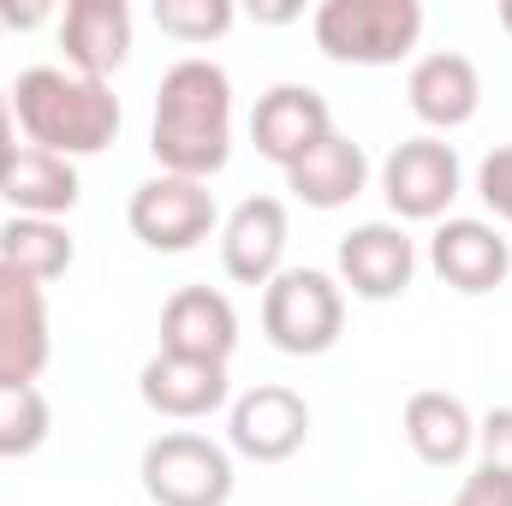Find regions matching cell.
Returning <instances> with one entry per match:
<instances>
[{
	"mask_svg": "<svg viewBox=\"0 0 512 506\" xmlns=\"http://www.w3.org/2000/svg\"><path fill=\"white\" fill-rule=\"evenodd\" d=\"M149 155L161 161V173L203 179V185H209V173L227 167V155H233V78L215 60L185 54L161 72Z\"/></svg>",
	"mask_w": 512,
	"mask_h": 506,
	"instance_id": "cell-1",
	"label": "cell"
},
{
	"mask_svg": "<svg viewBox=\"0 0 512 506\" xmlns=\"http://www.w3.org/2000/svg\"><path fill=\"white\" fill-rule=\"evenodd\" d=\"M12 120L24 143L78 161V155H102L120 137V96L102 78L66 72V66H30L12 84Z\"/></svg>",
	"mask_w": 512,
	"mask_h": 506,
	"instance_id": "cell-2",
	"label": "cell"
},
{
	"mask_svg": "<svg viewBox=\"0 0 512 506\" xmlns=\"http://www.w3.org/2000/svg\"><path fill=\"white\" fill-rule=\"evenodd\" d=\"M310 30H316V48L340 66H393L417 48L423 6L417 0H322Z\"/></svg>",
	"mask_w": 512,
	"mask_h": 506,
	"instance_id": "cell-3",
	"label": "cell"
},
{
	"mask_svg": "<svg viewBox=\"0 0 512 506\" xmlns=\"http://www.w3.org/2000/svg\"><path fill=\"white\" fill-rule=\"evenodd\" d=\"M346 328V292L322 268H280L262 286V334L286 358H322L334 352Z\"/></svg>",
	"mask_w": 512,
	"mask_h": 506,
	"instance_id": "cell-4",
	"label": "cell"
},
{
	"mask_svg": "<svg viewBox=\"0 0 512 506\" xmlns=\"http://www.w3.org/2000/svg\"><path fill=\"white\" fill-rule=\"evenodd\" d=\"M143 495L155 506H227L233 501V459L209 435L167 429L143 447Z\"/></svg>",
	"mask_w": 512,
	"mask_h": 506,
	"instance_id": "cell-5",
	"label": "cell"
},
{
	"mask_svg": "<svg viewBox=\"0 0 512 506\" xmlns=\"http://www.w3.org/2000/svg\"><path fill=\"white\" fill-rule=\"evenodd\" d=\"M131 233L149 245V251H197L209 233H215V197L203 179H179V173H155L131 191L126 203Z\"/></svg>",
	"mask_w": 512,
	"mask_h": 506,
	"instance_id": "cell-6",
	"label": "cell"
},
{
	"mask_svg": "<svg viewBox=\"0 0 512 506\" xmlns=\"http://www.w3.org/2000/svg\"><path fill=\"white\" fill-rule=\"evenodd\" d=\"M459 149L441 137H405L382 161V197L399 221H441L459 197Z\"/></svg>",
	"mask_w": 512,
	"mask_h": 506,
	"instance_id": "cell-7",
	"label": "cell"
},
{
	"mask_svg": "<svg viewBox=\"0 0 512 506\" xmlns=\"http://www.w3.org/2000/svg\"><path fill=\"white\" fill-rule=\"evenodd\" d=\"M227 441H233V453H245L256 465L292 459L310 441V405H304V393H292L280 381H262L251 393H239L233 417H227Z\"/></svg>",
	"mask_w": 512,
	"mask_h": 506,
	"instance_id": "cell-8",
	"label": "cell"
},
{
	"mask_svg": "<svg viewBox=\"0 0 512 506\" xmlns=\"http://www.w3.org/2000/svg\"><path fill=\"white\" fill-rule=\"evenodd\" d=\"M54 334H48V292L0 262V387H36L48 370Z\"/></svg>",
	"mask_w": 512,
	"mask_h": 506,
	"instance_id": "cell-9",
	"label": "cell"
},
{
	"mask_svg": "<svg viewBox=\"0 0 512 506\" xmlns=\"http://www.w3.org/2000/svg\"><path fill=\"white\" fill-rule=\"evenodd\" d=\"M322 137H334V114L310 84H274L268 96H256L251 114V143L262 161H274L280 173L298 167Z\"/></svg>",
	"mask_w": 512,
	"mask_h": 506,
	"instance_id": "cell-10",
	"label": "cell"
},
{
	"mask_svg": "<svg viewBox=\"0 0 512 506\" xmlns=\"http://www.w3.org/2000/svg\"><path fill=\"white\" fill-rule=\"evenodd\" d=\"M429 262L453 292L483 298L512 274V245L501 239V227H489L477 215H447L429 239Z\"/></svg>",
	"mask_w": 512,
	"mask_h": 506,
	"instance_id": "cell-11",
	"label": "cell"
},
{
	"mask_svg": "<svg viewBox=\"0 0 512 506\" xmlns=\"http://www.w3.org/2000/svg\"><path fill=\"white\" fill-rule=\"evenodd\" d=\"M239 346V310L215 286H179L161 310V352L173 358H209L227 364Z\"/></svg>",
	"mask_w": 512,
	"mask_h": 506,
	"instance_id": "cell-12",
	"label": "cell"
},
{
	"mask_svg": "<svg viewBox=\"0 0 512 506\" xmlns=\"http://www.w3.org/2000/svg\"><path fill=\"white\" fill-rule=\"evenodd\" d=\"M405 102L423 126L435 131H459L477 120L483 108V78H477V60L471 54H453V48H435L411 66L405 78Z\"/></svg>",
	"mask_w": 512,
	"mask_h": 506,
	"instance_id": "cell-13",
	"label": "cell"
},
{
	"mask_svg": "<svg viewBox=\"0 0 512 506\" xmlns=\"http://www.w3.org/2000/svg\"><path fill=\"white\" fill-rule=\"evenodd\" d=\"M411 274H417V245L393 221H364L340 239V280L370 304L399 298L411 286Z\"/></svg>",
	"mask_w": 512,
	"mask_h": 506,
	"instance_id": "cell-14",
	"label": "cell"
},
{
	"mask_svg": "<svg viewBox=\"0 0 512 506\" xmlns=\"http://www.w3.org/2000/svg\"><path fill=\"white\" fill-rule=\"evenodd\" d=\"M286 239H292L286 203L280 197H245L221 227V262L239 286H268L286 262Z\"/></svg>",
	"mask_w": 512,
	"mask_h": 506,
	"instance_id": "cell-15",
	"label": "cell"
},
{
	"mask_svg": "<svg viewBox=\"0 0 512 506\" xmlns=\"http://www.w3.org/2000/svg\"><path fill=\"white\" fill-rule=\"evenodd\" d=\"M137 393L155 417H209L227 405V364H209V358H173V352H155L137 376Z\"/></svg>",
	"mask_w": 512,
	"mask_h": 506,
	"instance_id": "cell-16",
	"label": "cell"
},
{
	"mask_svg": "<svg viewBox=\"0 0 512 506\" xmlns=\"http://www.w3.org/2000/svg\"><path fill=\"white\" fill-rule=\"evenodd\" d=\"M60 48L72 72L108 84V72L126 66L131 54V6L126 0H72L60 12Z\"/></svg>",
	"mask_w": 512,
	"mask_h": 506,
	"instance_id": "cell-17",
	"label": "cell"
},
{
	"mask_svg": "<svg viewBox=\"0 0 512 506\" xmlns=\"http://www.w3.org/2000/svg\"><path fill=\"white\" fill-rule=\"evenodd\" d=\"M0 197L12 203V215H36V221H60L78 209V167L66 155H48L36 143H18L12 167L0 173Z\"/></svg>",
	"mask_w": 512,
	"mask_h": 506,
	"instance_id": "cell-18",
	"label": "cell"
},
{
	"mask_svg": "<svg viewBox=\"0 0 512 506\" xmlns=\"http://www.w3.org/2000/svg\"><path fill=\"white\" fill-rule=\"evenodd\" d=\"M364 185H370V155L346 131L322 137L298 167H286V191L298 203H310V209H346Z\"/></svg>",
	"mask_w": 512,
	"mask_h": 506,
	"instance_id": "cell-19",
	"label": "cell"
},
{
	"mask_svg": "<svg viewBox=\"0 0 512 506\" xmlns=\"http://www.w3.org/2000/svg\"><path fill=\"white\" fill-rule=\"evenodd\" d=\"M405 441L423 465H465V453L477 447V423L465 411V399H453L447 387H423L405 399Z\"/></svg>",
	"mask_w": 512,
	"mask_h": 506,
	"instance_id": "cell-20",
	"label": "cell"
},
{
	"mask_svg": "<svg viewBox=\"0 0 512 506\" xmlns=\"http://www.w3.org/2000/svg\"><path fill=\"white\" fill-rule=\"evenodd\" d=\"M72 233L60 227V221H36V215H12L6 227H0V262L6 268H18V274H30L36 286H48V280H60L66 268H72Z\"/></svg>",
	"mask_w": 512,
	"mask_h": 506,
	"instance_id": "cell-21",
	"label": "cell"
},
{
	"mask_svg": "<svg viewBox=\"0 0 512 506\" xmlns=\"http://www.w3.org/2000/svg\"><path fill=\"white\" fill-rule=\"evenodd\" d=\"M54 429L42 387H0V459H30Z\"/></svg>",
	"mask_w": 512,
	"mask_h": 506,
	"instance_id": "cell-22",
	"label": "cell"
},
{
	"mask_svg": "<svg viewBox=\"0 0 512 506\" xmlns=\"http://www.w3.org/2000/svg\"><path fill=\"white\" fill-rule=\"evenodd\" d=\"M233 0H155V24L173 42H215L233 30Z\"/></svg>",
	"mask_w": 512,
	"mask_h": 506,
	"instance_id": "cell-23",
	"label": "cell"
},
{
	"mask_svg": "<svg viewBox=\"0 0 512 506\" xmlns=\"http://www.w3.org/2000/svg\"><path fill=\"white\" fill-rule=\"evenodd\" d=\"M477 197L489 203L495 221L512 227V143H501V149L483 155V167H477Z\"/></svg>",
	"mask_w": 512,
	"mask_h": 506,
	"instance_id": "cell-24",
	"label": "cell"
},
{
	"mask_svg": "<svg viewBox=\"0 0 512 506\" xmlns=\"http://www.w3.org/2000/svg\"><path fill=\"white\" fill-rule=\"evenodd\" d=\"M453 506H512V465H477L465 477V489L453 495Z\"/></svg>",
	"mask_w": 512,
	"mask_h": 506,
	"instance_id": "cell-25",
	"label": "cell"
},
{
	"mask_svg": "<svg viewBox=\"0 0 512 506\" xmlns=\"http://www.w3.org/2000/svg\"><path fill=\"white\" fill-rule=\"evenodd\" d=\"M477 441H483L489 465H512V411H489L483 429H477Z\"/></svg>",
	"mask_w": 512,
	"mask_h": 506,
	"instance_id": "cell-26",
	"label": "cell"
},
{
	"mask_svg": "<svg viewBox=\"0 0 512 506\" xmlns=\"http://www.w3.org/2000/svg\"><path fill=\"white\" fill-rule=\"evenodd\" d=\"M48 18L42 0H0V30H36Z\"/></svg>",
	"mask_w": 512,
	"mask_h": 506,
	"instance_id": "cell-27",
	"label": "cell"
},
{
	"mask_svg": "<svg viewBox=\"0 0 512 506\" xmlns=\"http://www.w3.org/2000/svg\"><path fill=\"white\" fill-rule=\"evenodd\" d=\"M12 155H18V120H12V96L0 90V173L12 167Z\"/></svg>",
	"mask_w": 512,
	"mask_h": 506,
	"instance_id": "cell-28",
	"label": "cell"
},
{
	"mask_svg": "<svg viewBox=\"0 0 512 506\" xmlns=\"http://www.w3.org/2000/svg\"><path fill=\"white\" fill-rule=\"evenodd\" d=\"M262 24H286V18H298V6H286V0H274V6H251Z\"/></svg>",
	"mask_w": 512,
	"mask_h": 506,
	"instance_id": "cell-29",
	"label": "cell"
},
{
	"mask_svg": "<svg viewBox=\"0 0 512 506\" xmlns=\"http://www.w3.org/2000/svg\"><path fill=\"white\" fill-rule=\"evenodd\" d=\"M501 30L512 36V0H501Z\"/></svg>",
	"mask_w": 512,
	"mask_h": 506,
	"instance_id": "cell-30",
	"label": "cell"
}]
</instances>
